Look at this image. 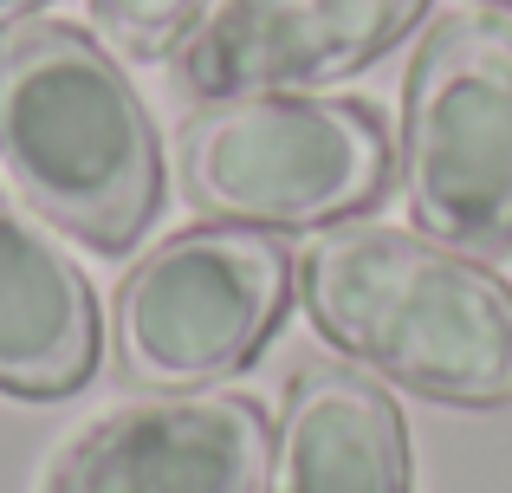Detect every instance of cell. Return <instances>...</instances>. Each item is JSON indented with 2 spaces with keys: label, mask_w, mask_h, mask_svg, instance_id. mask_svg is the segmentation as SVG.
<instances>
[{
  "label": "cell",
  "mask_w": 512,
  "mask_h": 493,
  "mask_svg": "<svg viewBox=\"0 0 512 493\" xmlns=\"http://www.w3.org/2000/svg\"><path fill=\"white\" fill-rule=\"evenodd\" d=\"M0 163L39 221L130 253L163 208V137L104 39L26 20L0 39Z\"/></svg>",
  "instance_id": "1"
},
{
  "label": "cell",
  "mask_w": 512,
  "mask_h": 493,
  "mask_svg": "<svg viewBox=\"0 0 512 493\" xmlns=\"http://www.w3.org/2000/svg\"><path fill=\"white\" fill-rule=\"evenodd\" d=\"M312 325L357 364L454 409L512 403V286L480 253L402 228H325L299 266Z\"/></svg>",
  "instance_id": "2"
},
{
  "label": "cell",
  "mask_w": 512,
  "mask_h": 493,
  "mask_svg": "<svg viewBox=\"0 0 512 493\" xmlns=\"http://www.w3.org/2000/svg\"><path fill=\"white\" fill-rule=\"evenodd\" d=\"M182 195L214 221L260 234L344 228L383 202L396 150L370 104L260 91L214 98L175 137Z\"/></svg>",
  "instance_id": "3"
},
{
  "label": "cell",
  "mask_w": 512,
  "mask_h": 493,
  "mask_svg": "<svg viewBox=\"0 0 512 493\" xmlns=\"http://www.w3.org/2000/svg\"><path fill=\"white\" fill-rule=\"evenodd\" d=\"M402 189L435 241L512 247V13H448L422 33L402 85Z\"/></svg>",
  "instance_id": "4"
},
{
  "label": "cell",
  "mask_w": 512,
  "mask_h": 493,
  "mask_svg": "<svg viewBox=\"0 0 512 493\" xmlns=\"http://www.w3.org/2000/svg\"><path fill=\"white\" fill-rule=\"evenodd\" d=\"M292 305V253L279 234L208 221L150 247L117 286V364L143 390H201L266 351Z\"/></svg>",
  "instance_id": "5"
},
{
  "label": "cell",
  "mask_w": 512,
  "mask_h": 493,
  "mask_svg": "<svg viewBox=\"0 0 512 493\" xmlns=\"http://www.w3.org/2000/svg\"><path fill=\"white\" fill-rule=\"evenodd\" d=\"M273 422L253 396L175 390L98 416L46 474V493H266Z\"/></svg>",
  "instance_id": "6"
},
{
  "label": "cell",
  "mask_w": 512,
  "mask_h": 493,
  "mask_svg": "<svg viewBox=\"0 0 512 493\" xmlns=\"http://www.w3.org/2000/svg\"><path fill=\"white\" fill-rule=\"evenodd\" d=\"M428 0H214L175 52L188 98H260V91L338 85L383 59Z\"/></svg>",
  "instance_id": "7"
},
{
  "label": "cell",
  "mask_w": 512,
  "mask_h": 493,
  "mask_svg": "<svg viewBox=\"0 0 512 493\" xmlns=\"http://www.w3.org/2000/svg\"><path fill=\"white\" fill-rule=\"evenodd\" d=\"M104 357V318L85 266L65 253L52 221L0 195V390L59 403L85 390Z\"/></svg>",
  "instance_id": "8"
},
{
  "label": "cell",
  "mask_w": 512,
  "mask_h": 493,
  "mask_svg": "<svg viewBox=\"0 0 512 493\" xmlns=\"http://www.w3.org/2000/svg\"><path fill=\"white\" fill-rule=\"evenodd\" d=\"M266 493H415L409 429L383 383L350 364H305L286 383Z\"/></svg>",
  "instance_id": "9"
},
{
  "label": "cell",
  "mask_w": 512,
  "mask_h": 493,
  "mask_svg": "<svg viewBox=\"0 0 512 493\" xmlns=\"http://www.w3.org/2000/svg\"><path fill=\"white\" fill-rule=\"evenodd\" d=\"M208 7L214 0H91V20L130 59H169L208 20Z\"/></svg>",
  "instance_id": "10"
},
{
  "label": "cell",
  "mask_w": 512,
  "mask_h": 493,
  "mask_svg": "<svg viewBox=\"0 0 512 493\" xmlns=\"http://www.w3.org/2000/svg\"><path fill=\"white\" fill-rule=\"evenodd\" d=\"M39 7H52V0H0V33H13V26H26Z\"/></svg>",
  "instance_id": "11"
},
{
  "label": "cell",
  "mask_w": 512,
  "mask_h": 493,
  "mask_svg": "<svg viewBox=\"0 0 512 493\" xmlns=\"http://www.w3.org/2000/svg\"><path fill=\"white\" fill-rule=\"evenodd\" d=\"M487 7H500V13H512V0H487Z\"/></svg>",
  "instance_id": "12"
}]
</instances>
